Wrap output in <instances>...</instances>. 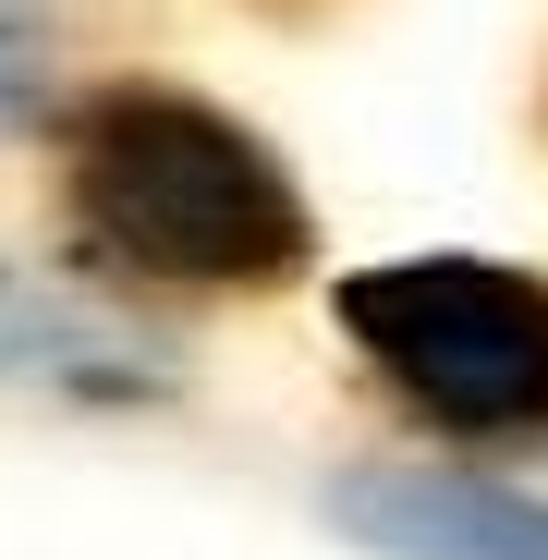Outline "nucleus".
<instances>
[{
    "label": "nucleus",
    "instance_id": "f257e3e1",
    "mask_svg": "<svg viewBox=\"0 0 548 560\" xmlns=\"http://www.w3.org/2000/svg\"><path fill=\"white\" fill-rule=\"evenodd\" d=\"M73 232L159 293H256L305 268V196L244 122L171 85H110L73 122Z\"/></svg>",
    "mask_w": 548,
    "mask_h": 560
},
{
    "label": "nucleus",
    "instance_id": "f03ea898",
    "mask_svg": "<svg viewBox=\"0 0 548 560\" xmlns=\"http://www.w3.org/2000/svg\"><path fill=\"white\" fill-rule=\"evenodd\" d=\"M341 329L378 378L451 439H536L548 427V280L488 256H403L341 280Z\"/></svg>",
    "mask_w": 548,
    "mask_h": 560
},
{
    "label": "nucleus",
    "instance_id": "7ed1b4c3",
    "mask_svg": "<svg viewBox=\"0 0 548 560\" xmlns=\"http://www.w3.org/2000/svg\"><path fill=\"white\" fill-rule=\"evenodd\" d=\"M329 512L390 560H548V500L488 476H341Z\"/></svg>",
    "mask_w": 548,
    "mask_h": 560
}]
</instances>
